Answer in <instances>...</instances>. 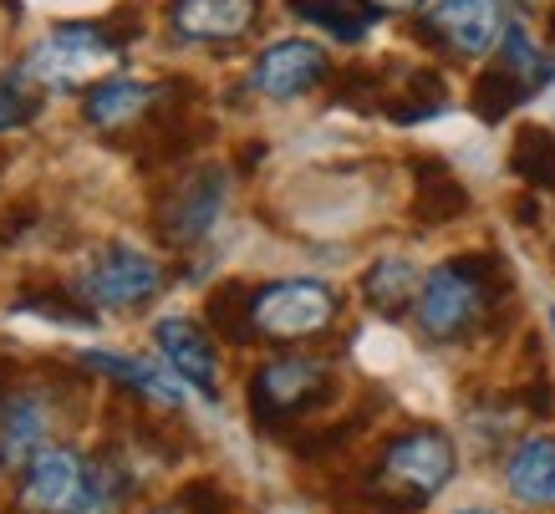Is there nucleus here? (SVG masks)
I'll return each instance as SVG.
<instances>
[{
  "label": "nucleus",
  "instance_id": "7",
  "mask_svg": "<svg viewBox=\"0 0 555 514\" xmlns=\"http://www.w3.org/2000/svg\"><path fill=\"white\" fill-rule=\"evenodd\" d=\"M224 200H230V168L199 164V168H189V174H179L164 189L158 209H153L164 245H173V249L199 245L204 234L219 224V215H224Z\"/></svg>",
  "mask_w": 555,
  "mask_h": 514
},
{
  "label": "nucleus",
  "instance_id": "22",
  "mask_svg": "<svg viewBox=\"0 0 555 514\" xmlns=\"http://www.w3.org/2000/svg\"><path fill=\"white\" fill-rule=\"evenodd\" d=\"M509 168L530 189H555V133L551 128H525L515 138V149H509Z\"/></svg>",
  "mask_w": 555,
  "mask_h": 514
},
{
  "label": "nucleus",
  "instance_id": "28",
  "mask_svg": "<svg viewBox=\"0 0 555 514\" xmlns=\"http://www.w3.org/2000/svg\"><path fill=\"white\" fill-rule=\"evenodd\" d=\"M454 514H505V510H489V504H474V510H454Z\"/></svg>",
  "mask_w": 555,
  "mask_h": 514
},
{
  "label": "nucleus",
  "instance_id": "10",
  "mask_svg": "<svg viewBox=\"0 0 555 514\" xmlns=\"http://www.w3.org/2000/svg\"><path fill=\"white\" fill-rule=\"evenodd\" d=\"M418 36L454 56H485L505 36V5L500 0H434V11L418 21Z\"/></svg>",
  "mask_w": 555,
  "mask_h": 514
},
{
  "label": "nucleus",
  "instance_id": "3",
  "mask_svg": "<svg viewBox=\"0 0 555 514\" xmlns=\"http://www.w3.org/2000/svg\"><path fill=\"white\" fill-rule=\"evenodd\" d=\"M138 36V5H122L107 21H62L41 47L21 62L41 92H72L87 87L107 62H118V51Z\"/></svg>",
  "mask_w": 555,
  "mask_h": 514
},
{
  "label": "nucleus",
  "instance_id": "21",
  "mask_svg": "<svg viewBox=\"0 0 555 514\" xmlns=\"http://www.w3.org/2000/svg\"><path fill=\"white\" fill-rule=\"evenodd\" d=\"M209 332H215L219 342H235V347L255 342V332H250V285L245 281H224L215 296H209Z\"/></svg>",
  "mask_w": 555,
  "mask_h": 514
},
{
  "label": "nucleus",
  "instance_id": "5",
  "mask_svg": "<svg viewBox=\"0 0 555 514\" xmlns=\"http://www.w3.org/2000/svg\"><path fill=\"white\" fill-rule=\"evenodd\" d=\"M337 316H341V296L326 281L296 275V281H270L250 291V332L260 342H275V347L332 332Z\"/></svg>",
  "mask_w": 555,
  "mask_h": 514
},
{
  "label": "nucleus",
  "instance_id": "18",
  "mask_svg": "<svg viewBox=\"0 0 555 514\" xmlns=\"http://www.w3.org/2000/svg\"><path fill=\"white\" fill-rule=\"evenodd\" d=\"M418 291H423V270L403 255H383L372 260L367 275H362V300H367L377 316H403L418 306Z\"/></svg>",
  "mask_w": 555,
  "mask_h": 514
},
{
  "label": "nucleus",
  "instance_id": "9",
  "mask_svg": "<svg viewBox=\"0 0 555 514\" xmlns=\"http://www.w3.org/2000/svg\"><path fill=\"white\" fill-rule=\"evenodd\" d=\"M87 464H92V453H82V448L47 444L31 464L21 468L16 514H77V499H82V484H87Z\"/></svg>",
  "mask_w": 555,
  "mask_h": 514
},
{
  "label": "nucleus",
  "instance_id": "12",
  "mask_svg": "<svg viewBox=\"0 0 555 514\" xmlns=\"http://www.w3.org/2000/svg\"><path fill=\"white\" fill-rule=\"evenodd\" d=\"M153 342L164 351V362L173 367V377L189 382L199 398L219 402V357H215V342H209V332H204L199 321L164 316V321L153 326Z\"/></svg>",
  "mask_w": 555,
  "mask_h": 514
},
{
  "label": "nucleus",
  "instance_id": "24",
  "mask_svg": "<svg viewBox=\"0 0 555 514\" xmlns=\"http://www.w3.org/2000/svg\"><path fill=\"white\" fill-rule=\"evenodd\" d=\"M525 98H530V92H525V87L515 82L500 62H494L489 72H479V82H474V98L469 102H474V113L485 117V123H505V117L515 113Z\"/></svg>",
  "mask_w": 555,
  "mask_h": 514
},
{
  "label": "nucleus",
  "instance_id": "30",
  "mask_svg": "<svg viewBox=\"0 0 555 514\" xmlns=\"http://www.w3.org/2000/svg\"><path fill=\"white\" fill-rule=\"evenodd\" d=\"M551 332H555V306H551Z\"/></svg>",
  "mask_w": 555,
  "mask_h": 514
},
{
  "label": "nucleus",
  "instance_id": "20",
  "mask_svg": "<svg viewBox=\"0 0 555 514\" xmlns=\"http://www.w3.org/2000/svg\"><path fill=\"white\" fill-rule=\"evenodd\" d=\"M291 16H301V21H311V26H321V31H332L337 41H362L367 26L377 21L362 0H291Z\"/></svg>",
  "mask_w": 555,
  "mask_h": 514
},
{
  "label": "nucleus",
  "instance_id": "16",
  "mask_svg": "<svg viewBox=\"0 0 555 514\" xmlns=\"http://www.w3.org/2000/svg\"><path fill=\"white\" fill-rule=\"evenodd\" d=\"M77 367L98 372V377H113L118 387H128L133 398L158 402V408H179L184 402V387L169 382V372H158L143 357H118V351H77Z\"/></svg>",
  "mask_w": 555,
  "mask_h": 514
},
{
  "label": "nucleus",
  "instance_id": "29",
  "mask_svg": "<svg viewBox=\"0 0 555 514\" xmlns=\"http://www.w3.org/2000/svg\"><path fill=\"white\" fill-rule=\"evenodd\" d=\"M545 31H551V41H555V11H551V21H545Z\"/></svg>",
  "mask_w": 555,
  "mask_h": 514
},
{
  "label": "nucleus",
  "instance_id": "14",
  "mask_svg": "<svg viewBox=\"0 0 555 514\" xmlns=\"http://www.w3.org/2000/svg\"><path fill=\"white\" fill-rule=\"evenodd\" d=\"M260 16V0H173V31L184 41H240Z\"/></svg>",
  "mask_w": 555,
  "mask_h": 514
},
{
  "label": "nucleus",
  "instance_id": "4",
  "mask_svg": "<svg viewBox=\"0 0 555 514\" xmlns=\"http://www.w3.org/2000/svg\"><path fill=\"white\" fill-rule=\"evenodd\" d=\"M341 382L337 367L321 362V357H275L250 377L245 387V402H250L255 428H286V423H301V417L321 413L326 402H337Z\"/></svg>",
  "mask_w": 555,
  "mask_h": 514
},
{
  "label": "nucleus",
  "instance_id": "25",
  "mask_svg": "<svg viewBox=\"0 0 555 514\" xmlns=\"http://www.w3.org/2000/svg\"><path fill=\"white\" fill-rule=\"evenodd\" d=\"M21 311H36V316H51V321H62V326H92L98 316H92V306L87 300H77V291L72 296H21Z\"/></svg>",
  "mask_w": 555,
  "mask_h": 514
},
{
  "label": "nucleus",
  "instance_id": "11",
  "mask_svg": "<svg viewBox=\"0 0 555 514\" xmlns=\"http://www.w3.org/2000/svg\"><path fill=\"white\" fill-rule=\"evenodd\" d=\"M326 77H332V56H326L317 41H301V36L270 41V47L255 56V72H250L255 92H266L270 102L306 98V92L321 87Z\"/></svg>",
  "mask_w": 555,
  "mask_h": 514
},
{
  "label": "nucleus",
  "instance_id": "1",
  "mask_svg": "<svg viewBox=\"0 0 555 514\" xmlns=\"http://www.w3.org/2000/svg\"><path fill=\"white\" fill-rule=\"evenodd\" d=\"M459 474V448L454 438L434 423L392 433L383 444V453L372 459V468L362 474V499L377 514H413Z\"/></svg>",
  "mask_w": 555,
  "mask_h": 514
},
{
  "label": "nucleus",
  "instance_id": "27",
  "mask_svg": "<svg viewBox=\"0 0 555 514\" xmlns=\"http://www.w3.org/2000/svg\"><path fill=\"white\" fill-rule=\"evenodd\" d=\"M372 16L383 21V16H413V11H423V0H362Z\"/></svg>",
  "mask_w": 555,
  "mask_h": 514
},
{
  "label": "nucleus",
  "instance_id": "8",
  "mask_svg": "<svg viewBox=\"0 0 555 514\" xmlns=\"http://www.w3.org/2000/svg\"><path fill=\"white\" fill-rule=\"evenodd\" d=\"M51 428H56V402L47 387L0 382V479L31 464L51 444Z\"/></svg>",
  "mask_w": 555,
  "mask_h": 514
},
{
  "label": "nucleus",
  "instance_id": "15",
  "mask_svg": "<svg viewBox=\"0 0 555 514\" xmlns=\"http://www.w3.org/2000/svg\"><path fill=\"white\" fill-rule=\"evenodd\" d=\"M505 484L525 510H555V438H520L505 459Z\"/></svg>",
  "mask_w": 555,
  "mask_h": 514
},
{
  "label": "nucleus",
  "instance_id": "6",
  "mask_svg": "<svg viewBox=\"0 0 555 514\" xmlns=\"http://www.w3.org/2000/svg\"><path fill=\"white\" fill-rule=\"evenodd\" d=\"M72 291H77L87 306H102V311H133V306H149V300L164 291V270H158L153 255L113 240V245H98L82 266H77Z\"/></svg>",
  "mask_w": 555,
  "mask_h": 514
},
{
  "label": "nucleus",
  "instance_id": "19",
  "mask_svg": "<svg viewBox=\"0 0 555 514\" xmlns=\"http://www.w3.org/2000/svg\"><path fill=\"white\" fill-rule=\"evenodd\" d=\"M500 67L535 98L540 87L555 77V56H545V51L530 41V31H525L520 21H505V36H500Z\"/></svg>",
  "mask_w": 555,
  "mask_h": 514
},
{
  "label": "nucleus",
  "instance_id": "17",
  "mask_svg": "<svg viewBox=\"0 0 555 514\" xmlns=\"http://www.w3.org/2000/svg\"><path fill=\"white\" fill-rule=\"evenodd\" d=\"M413 219L438 230V224H454L464 209H469V189L449 174V168L438 164V158H418L413 164Z\"/></svg>",
  "mask_w": 555,
  "mask_h": 514
},
{
  "label": "nucleus",
  "instance_id": "13",
  "mask_svg": "<svg viewBox=\"0 0 555 514\" xmlns=\"http://www.w3.org/2000/svg\"><path fill=\"white\" fill-rule=\"evenodd\" d=\"M169 87L143 82V77H102V82L87 87L82 98V117L98 128V133H118V128H133L164 102Z\"/></svg>",
  "mask_w": 555,
  "mask_h": 514
},
{
  "label": "nucleus",
  "instance_id": "2",
  "mask_svg": "<svg viewBox=\"0 0 555 514\" xmlns=\"http://www.w3.org/2000/svg\"><path fill=\"white\" fill-rule=\"evenodd\" d=\"M500 285H505V270L494 255H454L423 275L418 291V332L434 342V347H454L489 316V306L500 300Z\"/></svg>",
  "mask_w": 555,
  "mask_h": 514
},
{
  "label": "nucleus",
  "instance_id": "26",
  "mask_svg": "<svg viewBox=\"0 0 555 514\" xmlns=\"http://www.w3.org/2000/svg\"><path fill=\"white\" fill-rule=\"evenodd\" d=\"M179 510L184 514H224V494H219V484L194 479L184 494H179Z\"/></svg>",
  "mask_w": 555,
  "mask_h": 514
},
{
  "label": "nucleus",
  "instance_id": "23",
  "mask_svg": "<svg viewBox=\"0 0 555 514\" xmlns=\"http://www.w3.org/2000/svg\"><path fill=\"white\" fill-rule=\"evenodd\" d=\"M41 107H47V92H41L21 67H11L0 77V133H16V128L36 123Z\"/></svg>",
  "mask_w": 555,
  "mask_h": 514
}]
</instances>
